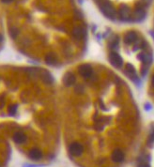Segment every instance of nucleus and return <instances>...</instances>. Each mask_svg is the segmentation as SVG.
Returning a JSON list of instances; mask_svg holds the SVG:
<instances>
[{
  "label": "nucleus",
  "mask_w": 154,
  "mask_h": 167,
  "mask_svg": "<svg viewBox=\"0 0 154 167\" xmlns=\"http://www.w3.org/2000/svg\"><path fill=\"white\" fill-rule=\"evenodd\" d=\"M101 11L109 19L114 20L117 17V11L115 7L109 1H103L100 6Z\"/></svg>",
  "instance_id": "nucleus-1"
},
{
  "label": "nucleus",
  "mask_w": 154,
  "mask_h": 167,
  "mask_svg": "<svg viewBox=\"0 0 154 167\" xmlns=\"http://www.w3.org/2000/svg\"><path fill=\"white\" fill-rule=\"evenodd\" d=\"M119 19L121 21H124V22L130 21L131 18L130 8L127 5H125V4L120 5V7L119 9Z\"/></svg>",
  "instance_id": "nucleus-2"
},
{
  "label": "nucleus",
  "mask_w": 154,
  "mask_h": 167,
  "mask_svg": "<svg viewBox=\"0 0 154 167\" xmlns=\"http://www.w3.org/2000/svg\"><path fill=\"white\" fill-rule=\"evenodd\" d=\"M109 61L114 67L116 68H121L123 65V59L122 57L116 52H112L109 55Z\"/></svg>",
  "instance_id": "nucleus-3"
},
{
  "label": "nucleus",
  "mask_w": 154,
  "mask_h": 167,
  "mask_svg": "<svg viewBox=\"0 0 154 167\" xmlns=\"http://www.w3.org/2000/svg\"><path fill=\"white\" fill-rule=\"evenodd\" d=\"M70 153L74 157H80L84 152V147L80 144V143L74 142L70 146L69 148Z\"/></svg>",
  "instance_id": "nucleus-4"
},
{
  "label": "nucleus",
  "mask_w": 154,
  "mask_h": 167,
  "mask_svg": "<svg viewBox=\"0 0 154 167\" xmlns=\"http://www.w3.org/2000/svg\"><path fill=\"white\" fill-rule=\"evenodd\" d=\"M79 73L83 77H90L93 73V69L89 64H82L78 69Z\"/></svg>",
  "instance_id": "nucleus-5"
},
{
  "label": "nucleus",
  "mask_w": 154,
  "mask_h": 167,
  "mask_svg": "<svg viewBox=\"0 0 154 167\" xmlns=\"http://www.w3.org/2000/svg\"><path fill=\"white\" fill-rule=\"evenodd\" d=\"M39 74L40 76V79L44 82L45 84H52L54 82V77L53 75L49 73L48 70L45 69H40Z\"/></svg>",
  "instance_id": "nucleus-6"
},
{
  "label": "nucleus",
  "mask_w": 154,
  "mask_h": 167,
  "mask_svg": "<svg viewBox=\"0 0 154 167\" xmlns=\"http://www.w3.org/2000/svg\"><path fill=\"white\" fill-rule=\"evenodd\" d=\"M126 74L135 82H138V78L136 75V70L135 69V67L131 64H127L126 65V69H125Z\"/></svg>",
  "instance_id": "nucleus-7"
},
{
  "label": "nucleus",
  "mask_w": 154,
  "mask_h": 167,
  "mask_svg": "<svg viewBox=\"0 0 154 167\" xmlns=\"http://www.w3.org/2000/svg\"><path fill=\"white\" fill-rule=\"evenodd\" d=\"M75 75L73 73H66L63 76V83L66 86H72L75 83Z\"/></svg>",
  "instance_id": "nucleus-8"
},
{
  "label": "nucleus",
  "mask_w": 154,
  "mask_h": 167,
  "mask_svg": "<svg viewBox=\"0 0 154 167\" xmlns=\"http://www.w3.org/2000/svg\"><path fill=\"white\" fill-rule=\"evenodd\" d=\"M145 17H146V11L144 10L143 8H137L135 10L133 16H131L133 21L135 22H141L145 19Z\"/></svg>",
  "instance_id": "nucleus-9"
},
{
  "label": "nucleus",
  "mask_w": 154,
  "mask_h": 167,
  "mask_svg": "<svg viewBox=\"0 0 154 167\" xmlns=\"http://www.w3.org/2000/svg\"><path fill=\"white\" fill-rule=\"evenodd\" d=\"M124 158H125V155L123 153V151H121L120 149H115L111 155V159L114 162H122L124 161Z\"/></svg>",
  "instance_id": "nucleus-10"
},
{
  "label": "nucleus",
  "mask_w": 154,
  "mask_h": 167,
  "mask_svg": "<svg viewBox=\"0 0 154 167\" xmlns=\"http://www.w3.org/2000/svg\"><path fill=\"white\" fill-rule=\"evenodd\" d=\"M137 40V34L135 31H129L124 37V42L126 44H131Z\"/></svg>",
  "instance_id": "nucleus-11"
},
{
  "label": "nucleus",
  "mask_w": 154,
  "mask_h": 167,
  "mask_svg": "<svg viewBox=\"0 0 154 167\" xmlns=\"http://www.w3.org/2000/svg\"><path fill=\"white\" fill-rule=\"evenodd\" d=\"M13 141L16 144H24L27 141V135L22 132H17L13 134Z\"/></svg>",
  "instance_id": "nucleus-12"
},
{
  "label": "nucleus",
  "mask_w": 154,
  "mask_h": 167,
  "mask_svg": "<svg viewBox=\"0 0 154 167\" xmlns=\"http://www.w3.org/2000/svg\"><path fill=\"white\" fill-rule=\"evenodd\" d=\"M28 156L33 161H39V160H40L42 158V152L39 148H32L28 152Z\"/></svg>",
  "instance_id": "nucleus-13"
},
{
  "label": "nucleus",
  "mask_w": 154,
  "mask_h": 167,
  "mask_svg": "<svg viewBox=\"0 0 154 167\" xmlns=\"http://www.w3.org/2000/svg\"><path fill=\"white\" fill-rule=\"evenodd\" d=\"M73 35L76 39H83L86 35V30L84 27H76L73 28Z\"/></svg>",
  "instance_id": "nucleus-14"
},
{
  "label": "nucleus",
  "mask_w": 154,
  "mask_h": 167,
  "mask_svg": "<svg viewBox=\"0 0 154 167\" xmlns=\"http://www.w3.org/2000/svg\"><path fill=\"white\" fill-rule=\"evenodd\" d=\"M138 58L144 63V64H150L151 63V60H152V57L149 54H147V53H142V54H139L138 55Z\"/></svg>",
  "instance_id": "nucleus-15"
},
{
  "label": "nucleus",
  "mask_w": 154,
  "mask_h": 167,
  "mask_svg": "<svg viewBox=\"0 0 154 167\" xmlns=\"http://www.w3.org/2000/svg\"><path fill=\"white\" fill-rule=\"evenodd\" d=\"M45 62L48 64V65H56V62H57V58L56 56H55V54H48L46 56H45Z\"/></svg>",
  "instance_id": "nucleus-16"
},
{
  "label": "nucleus",
  "mask_w": 154,
  "mask_h": 167,
  "mask_svg": "<svg viewBox=\"0 0 154 167\" xmlns=\"http://www.w3.org/2000/svg\"><path fill=\"white\" fill-rule=\"evenodd\" d=\"M18 34H19V30H18L16 27H12V28H10V37H11V38L15 39V38L18 36Z\"/></svg>",
  "instance_id": "nucleus-17"
},
{
  "label": "nucleus",
  "mask_w": 154,
  "mask_h": 167,
  "mask_svg": "<svg viewBox=\"0 0 154 167\" xmlns=\"http://www.w3.org/2000/svg\"><path fill=\"white\" fill-rule=\"evenodd\" d=\"M119 42V39L116 36L115 39H114V40H112V42H111V47H112V48H118Z\"/></svg>",
  "instance_id": "nucleus-18"
},
{
  "label": "nucleus",
  "mask_w": 154,
  "mask_h": 167,
  "mask_svg": "<svg viewBox=\"0 0 154 167\" xmlns=\"http://www.w3.org/2000/svg\"><path fill=\"white\" fill-rule=\"evenodd\" d=\"M16 111H17V105H16V104L10 106V108H9V113H10V115H15Z\"/></svg>",
  "instance_id": "nucleus-19"
},
{
  "label": "nucleus",
  "mask_w": 154,
  "mask_h": 167,
  "mask_svg": "<svg viewBox=\"0 0 154 167\" xmlns=\"http://www.w3.org/2000/svg\"><path fill=\"white\" fill-rule=\"evenodd\" d=\"M138 167H150V166H149V164H148V163H147V162H143V163H140V164L138 165Z\"/></svg>",
  "instance_id": "nucleus-20"
},
{
  "label": "nucleus",
  "mask_w": 154,
  "mask_h": 167,
  "mask_svg": "<svg viewBox=\"0 0 154 167\" xmlns=\"http://www.w3.org/2000/svg\"><path fill=\"white\" fill-rule=\"evenodd\" d=\"M41 165H32V164H29V165H24V167H40Z\"/></svg>",
  "instance_id": "nucleus-21"
},
{
  "label": "nucleus",
  "mask_w": 154,
  "mask_h": 167,
  "mask_svg": "<svg viewBox=\"0 0 154 167\" xmlns=\"http://www.w3.org/2000/svg\"><path fill=\"white\" fill-rule=\"evenodd\" d=\"M1 1H2L3 3H10V2L13 1V0H1Z\"/></svg>",
  "instance_id": "nucleus-22"
},
{
  "label": "nucleus",
  "mask_w": 154,
  "mask_h": 167,
  "mask_svg": "<svg viewBox=\"0 0 154 167\" xmlns=\"http://www.w3.org/2000/svg\"><path fill=\"white\" fill-rule=\"evenodd\" d=\"M150 109H151L150 105L149 104H146V110H150Z\"/></svg>",
  "instance_id": "nucleus-23"
},
{
  "label": "nucleus",
  "mask_w": 154,
  "mask_h": 167,
  "mask_svg": "<svg viewBox=\"0 0 154 167\" xmlns=\"http://www.w3.org/2000/svg\"><path fill=\"white\" fill-rule=\"evenodd\" d=\"M2 41H3V36L0 34V43H1Z\"/></svg>",
  "instance_id": "nucleus-24"
},
{
  "label": "nucleus",
  "mask_w": 154,
  "mask_h": 167,
  "mask_svg": "<svg viewBox=\"0 0 154 167\" xmlns=\"http://www.w3.org/2000/svg\"><path fill=\"white\" fill-rule=\"evenodd\" d=\"M151 84H152V86H154V75L152 76V79H151Z\"/></svg>",
  "instance_id": "nucleus-25"
},
{
  "label": "nucleus",
  "mask_w": 154,
  "mask_h": 167,
  "mask_svg": "<svg viewBox=\"0 0 154 167\" xmlns=\"http://www.w3.org/2000/svg\"><path fill=\"white\" fill-rule=\"evenodd\" d=\"M145 1H146V2H150L151 0H145Z\"/></svg>",
  "instance_id": "nucleus-26"
}]
</instances>
